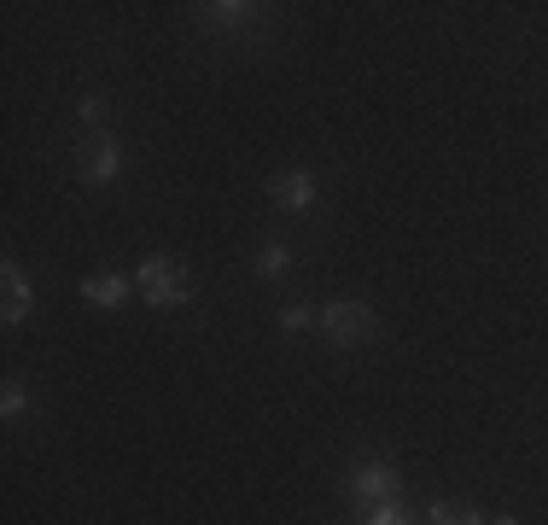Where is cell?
I'll return each instance as SVG.
<instances>
[{"mask_svg": "<svg viewBox=\"0 0 548 525\" xmlns=\"http://www.w3.org/2000/svg\"><path fill=\"white\" fill-rule=\"evenodd\" d=\"M135 292L158 310H175V304H187V269L170 263V257H146L135 269Z\"/></svg>", "mask_w": 548, "mask_h": 525, "instance_id": "obj_1", "label": "cell"}, {"mask_svg": "<svg viewBox=\"0 0 548 525\" xmlns=\"http://www.w3.org/2000/svg\"><path fill=\"white\" fill-rule=\"evenodd\" d=\"M321 333H327L333 345H362V339L374 333V310H368V304H327V310H321Z\"/></svg>", "mask_w": 548, "mask_h": 525, "instance_id": "obj_2", "label": "cell"}, {"mask_svg": "<svg viewBox=\"0 0 548 525\" xmlns=\"http://www.w3.org/2000/svg\"><path fill=\"white\" fill-rule=\"evenodd\" d=\"M76 170H82V181H111V175L123 170V146H117V135H88L82 140Z\"/></svg>", "mask_w": 548, "mask_h": 525, "instance_id": "obj_3", "label": "cell"}, {"mask_svg": "<svg viewBox=\"0 0 548 525\" xmlns=\"http://www.w3.org/2000/svg\"><path fill=\"white\" fill-rule=\"evenodd\" d=\"M350 490H356L362 502H397V473H391V461H356Z\"/></svg>", "mask_w": 548, "mask_h": 525, "instance_id": "obj_4", "label": "cell"}, {"mask_svg": "<svg viewBox=\"0 0 548 525\" xmlns=\"http://www.w3.org/2000/svg\"><path fill=\"white\" fill-rule=\"evenodd\" d=\"M269 199L280 210H309V205H315V175H309V170L274 175V181H269Z\"/></svg>", "mask_w": 548, "mask_h": 525, "instance_id": "obj_5", "label": "cell"}, {"mask_svg": "<svg viewBox=\"0 0 548 525\" xmlns=\"http://www.w3.org/2000/svg\"><path fill=\"white\" fill-rule=\"evenodd\" d=\"M6 327H18L24 315H30V280H24V269L18 263H6Z\"/></svg>", "mask_w": 548, "mask_h": 525, "instance_id": "obj_6", "label": "cell"}, {"mask_svg": "<svg viewBox=\"0 0 548 525\" xmlns=\"http://www.w3.org/2000/svg\"><path fill=\"white\" fill-rule=\"evenodd\" d=\"M82 292H88V304L117 310V304L129 298V280H123V275H94V280H82Z\"/></svg>", "mask_w": 548, "mask_h": 525, "instance_id": "obj_7", "label": "cell"}, {"mask_svg": "<svg viewBox=\"0 0 548 525\" xmlns=\"http://www.w3.org/2000/svg\"><path fill=\"white\" fill-rule=\"evenodd\" d=\"M245 12H251V6H240V0H222V6H199V18H205V24H216V30H234V24H245Z\"/></svg>", "mask_w": 548, "mask_h": 525, "instance_id": "obj_8", "label": "cell"}, {"mask_svg": "<svg viewBox=\"0 0 548 525\" xmlns=\"http://www.w3.org/2000/svg\"><path fill=\"white\" fill-rule=\"evenodd\" d=\"M426 520H432V525H484L473 508H455V502H432V508H426Z\"/></svg>", "mask_w": 548, "mask_h": 525, "instance_id": "obj_9", "label": "cell"}, {"mask_svg": "<svg viewBox=\"0 0 548 525\" xmlns=\"http://www.w3.org/2000/svg\"><path fill=\"white\" fill-rule=\"evenodd\" d=\"M286 263H292L286 245H263V251H257V275H286Z\"/></svg>", "mask_w": 548, "mask_h": 525, "instance_id": "obj_10", "label": "cell"}, {"mask_svg": "<svg viewBox=\"0 0 548 525\" xmlns=\"http://www.w3.org/2000/svg\"><path fill=\"white\" fill-rule=\"evenodd\" d=\"M24 403H30V397H24V380H6V397H0V409H6V415H24Z\"/></svg>", "mask_w": 548, "mask_h": 525, "instance_id": "obj_11", "label": "cell"}, {"mask_svg": "<svg viewBox=\"0 0 548 525\" xmlns=\"http://www.w3.org/2000/svg\"><path fill=\"white\" fill-rule=\"evenodd\" d=\"M368 525H409V514H403L397 502H379V508H374V520H368Z\"/></svg>", "mask_w": 548, "mask_h": 525, "instance_id": "obj_12", "label": "cell"}, {"mask_svg": "<svg viewBox=\"0 0 548 525\" xmlns=\"http://www.w3.org/2000/svg\"><path fill=\"white\" fill-rule=\"evenodd\" d=\"M309 321H315V315H309V310H304V304H292V310L280 315V327H286V333H304Z\"/></svg>", "mask_w": 548, "mask_h": 525, "instance_id": "obj_13", "label": "cell"}, {"mask_svg": "<svg viewBox=\"0 0 548 525\" xmlns=\"http://www.w3.org/2000/svg\"><path fill=\"white\" fill-rule=\"evenodd\" d=\"M100 111H105V100H94V94L76 105V117H82V123H100Z\"/></svg>", "mask_w": 548, "mask_h": 525, "instance_id": "obj_14", "label": "cell"}, {"mask_svg": "<svg viewBox=\"0 0 548 525\" xmlns=\"http://www.w3.org/2000/svg\"><path fill=\"white\" fill-rule=\"evenodd\" d=\"M496 525H519V520H496Z\"/></svg>", "mask_w": 548, "mask_h": 525, "instance_id": "obj_15", "label": "cell"}]
</instances>
